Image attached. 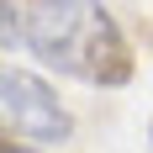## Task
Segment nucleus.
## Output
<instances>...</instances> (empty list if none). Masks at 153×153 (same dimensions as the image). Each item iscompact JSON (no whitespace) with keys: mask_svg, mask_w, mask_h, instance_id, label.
<instances>
[{"mask_svg":"<svg viewBox=\"0 0 153 153\" xmlns=\"http://www.w3.org/2000/svg\"><path fill=\"white\" fill-rule=\"evenodd\" d=\"M5 5H11V0H0V16H5Z\"/></svg>","mask_w":153,"mask_h":153,"instance_id":"4","label":"nucleus"},{"mask_svg":"<svg viewBox=\"0 0 153 153\" xmlns=\"http://www.w3.org/2000/svg\"><path fill=\"white\" fill-rule=\"evenodd\" d=\"M0 122L27 143H63L74 132L53 85L27 74V69H0Z\"/></svg>","mask_w":153,"mask_h":153,"instance_id":"2","label":"nucleus"},{"mask_svg":"<svg viewBox=\"0 0 153 153\" xmlns=\"http://www.w3.org/2000/svg\"><path fill=\"white\" fill-rule=\"evenodd\" d=\"M5 37L48 58L58 74H74L85 85H127L132 79V48L122 27L95 0H11L0 16Z\"/></svg>","mask_w":153,"mask_h":153,"instance_id":"1","label":"nucleus"},{"mask_svg":"<svg viewBox=\"0 0 153 153\" xmlns=\"http://www.w3.org/2000/svg\"><path fill=\"white\" fill-rule=\"evenodd\" d=\"M0 153H27V148H16V143H5V137H0Z\"/></svg>","mask_w":153,"mask_h":153,"instance_id":"3","label":"nucleus"}]
</instances>
